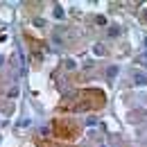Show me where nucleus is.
<instances>
[{
    "instance_id": "nucleus-4",
    "label": "nucleus",
    "mask_w": 147,
    "mask_h": 147,
    "mask_svg": "<svg viewBox=\"0 0 147 147\" xmlns=\"http://www.w3.org/2000/svg\"><path fill=\"white\" fill-rule=\"evenodd\" d=\"M95 55H104V45H95Z\"/></svg>"
},
{
    "instance_id": "nucleus-1",
    "label": "nucleus",
    "mask_w": 147,
    "mask_h": 147,
    "mask_svg": "<svg viewBox=\"0 0 147 147\" xmlns=\"http://www.w3.org/2000/svg\"><path fill=\"white\" fill-rule=\"evenodd\" d=\"M134 82H136V84H140V86H147V75H143V73H134Z\"/></svg>"
},
{
    "instance_id": "nucleus-5",
    "label": "nucleus",
    "mask_w": 147,
    "mask_h": 147,
    "mask_svg": "<svg viewBox=\"0 0 147 147\" xmlns=\"http://www.w3.org/2000/svg\"><path fill=\"white\" fill-rule=\"evenodd\" d=\"M138 63H147V55H143V57H138Z\"/></svg>"
},
{
    "instance_id": "nucleus-2",
    "label": "nucleus",
    "mask_w": 147,
    "mask_h": 147,
    "mask_svg": "<svg viewBox=\"0 0 147 147\" xmlns=\"http://www.w3.org/2000/svg\"><path fill=\"white\" fill-rule=\"evenodd\" d=\"M107 75H109V77H115V75H118V68H115V66H111L109 70H107Z\"/></svg>"
},
{
    "instance_id": "nucleus-6",
    "label": "nucleus",
    "mask_w": 147,
    "mask_h": 147,
    "mask_svg": "<svg viewBox=\"0 0 147 147\" xmlns=\"http://www.w3.org/2000/svg\"><path fill=\"white\" fill-rule=\"evenodd\" d=\"M143 20H145V23H147V14H143Z\"/></svg>"
},
{
    "instance_id": "nucleus-3",
    "label": "nucleus",
    "mask_w": 147,
    "mask_h": 147,
    "mask_svg": "<svg viewBox=\"0 0 147 147\" xmlns=\"http://www.w3.org/2000/svg\"><path fill=\"white\" fill-rule=\"evenodd\" d=\"M55 16H57V18H63V9H61V7H57V9H55Z\"/></svg>"
}]
</instances>
